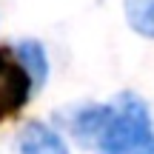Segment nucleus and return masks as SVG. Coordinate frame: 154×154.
<instances>
[{
	"mask_svg": "<svg viewBox=\"0 0 154 154\" xmlns=\"http://www.w3.org/2000/svg\"><path fill=\"white\" fill-rule=\"evenodd\" d=\"M123 11L140 37L154 40V0H123Z\"/></svg>",
	"mask_w": 154,
	"mask_h": 154,
	"instance_id": "4",
	"label": "nucleus"
},
{
	"mask_svg": "<svg viewBox=\"0 0 154 154\" xmlns=\"http://www.w3.org/2000/svg\"><path fill=\"white\" fill-rule=\"evenodd\" d=\"M100 154H154V134H149L140 143L123 146V149H114V151H100Z\"/></svg>",
	"mask_w": 154,
	"mask_h": 154,
	"instance_id": "5",
	"label": "nucleus"
},
{
	"mask_svg": "<svg viewBox=\"0 0 154 154\" xmlns=\"http://www.w3.org/2000/svg\"><path fill=\"white\" fill-rule=\"evenodd\" d=\"M14 154H69L66 140L46 123H26L17 134Z\"/></svg>",
	"mask_w": 154,
	"mask_h": 154,
	"instance_id": "2",
	"label": "nucleus"
},
{
	"mask_svg": "<svg viewBox=\"0 0 154 154\" xmlns=\"http://www.w3.org/2000/svg\"><path fill=\"white\" fill-rule=\"evenodd\" d=\"M11 51H14V57L20 60V66L26 69L32 86L40 91L46 77H49V54H46L43 43H40V40H20Z\"/></svg>",
	"mask_w": 154,
	"mask_h": 154,
	"instance_id": "3",
	"label": "nucleus"
},
{
	"mask_svg": "<svg viewBox=\"0 0 154 154\" xmlns=\"http://www.w3.org/2000/svg\"><path fill=\"white\" fill-rule=\"evenodd\" d=\"M34 91L26 69L14 57V51L0 49V123L6 117L17 114L29 103V94Z\"/></svg>",
	"mask_w": 154,
	"mask_h": 154,
	"instance_id": "1",
	"label": "nucleus"
}]
</instances>
